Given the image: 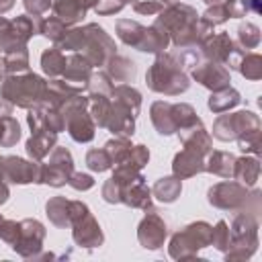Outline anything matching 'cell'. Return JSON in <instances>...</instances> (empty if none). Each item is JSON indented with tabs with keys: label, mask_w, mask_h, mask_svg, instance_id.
<instances>
[{
	"label": "cell",
	"mask_w": 262,
	"mask_h": 262,
	"mask_svg": "<svg viewBox=\"0 0 262 262\" xmlns=\"http://www.w3.org/2000/svg\"><path fill=\"white\" fill-rule=\"evenodd\" d=\"M201 168H203V166L199 164V158L192 156L190 151H182V154H178L176 160H174V172H176L178 176H192V174H196Z\"/></svg>",
	"instance_id": "4"
},
{
	"label": "cell",
	"mask_w": 262,
	"mask_h": 262,
	"mask_svg": "<svg viewBox=\"0 0 262 262\" xmlns=\"http://www.w3.org/2000/svg\"><path fill=\"white\" fill-rule=\"evenodd\" d=\"M68 182H70L74 188H78V190H80V188H90V186L94 184V180H92L90 176H86V174H76L74 180H68Z\"/></svg>",
	"instance_id": "12"
},
{
	"label": "cell",
	"mask_w": 262,
	"mask_h": 262,
	"mask_svg": "<svg viewBox=\"0 0 262 262\" xmlns=\"http://www.w3.org/2000/svg\"><path fill=\"white\" fill-rule=\"evenodd\" d=\"M53 143H55V135H53V133H51V135H49V131H47L45 135H39V133H37L35 137L29 139V143H27V151H29L33 158L39 160V158H43V156L51 149Z\"/></svg>",
	"instance_id": "5"
},
{
	"label": "cell",
	"mask_w": 262,
	"mask_h": 262,
	"mask_svg": "<svg viewBox=\"0 0 262 262\" xmlns=\"http://www.w3.org/2000/svg\"><path fill=\"white\" fill-rule=\"evenodd\" d=\"M86 164H88V168L102 172V170H106V168H108V156H106V151H98V149H92V151H88Z\"/></svg>",
	"instance_id": "9"
},
{
	"label": "cell",
	"mask_w": 262,
	"mask_h": 262,
	"mask_svg": "<svg viewBox=\"0 0 262 262\" xmlns=\"http://www.w3.org/2000/svg\"><path fill=\"white\" fill-rule=\"evenodd\" d=\"M84 6L80 0H57L55 2V12L66 20V23H76L84 16Z\"/></svg>",
	"instance_id": "3"
},
{
	"label": "cell",
	"mask_w": 262,
	"mask_h": 262,
	"mask_svg": "<svg viewBox=\"0 0 262 262\" xmlns=\"http://www.w3.org/2000/svg\"><path fill=\"white\" fill-rule=\"evenodd\" d=\"M41 33H43V35H47V37H51L53 41H57V39H59V35H61V33H66V27H63L59 20H53V18H51V20H47V23L43 25Z\"/></svg>",
	"instance_id": "10"
},
{
	"label": "cell",
	"mask_w": 262,
	"mask_h": 262,
	"mask_svg": "<svg viewBox=\"0 0 262 262\" xmlns=\"http://www.w3.org/2000/svg\"><path fill=\"white\" fill-rule=\"evenodd\" d=\"M135 8H137V12H156L160 8V4H137Z\"/></svg>",
	"instance_id": "14"
},
{
	"label": "cell",
	"mask_w": 262,
	"mask_h": 262,
	"mask_svg": "<svg viewBox=\"0 0 262 262\" xmlns=\"http://www.w3.org/2000/svg\"><path fill=\"white\" fill-rule=\"evenodd\" d=\"M127 2H129V0H127ZM131 2H133V0H131Z\"/></svg>",
	"instance_id": "16"
},
{
	"label": "cell",
	"mask_w": 262,
	"mask_h": 262,
	"mask_svg": "<svg viewBox=\"0 0 262 262\" xmlns=\"http://www.w3.org/2000/svg\"><path fill=\"white\" fill-rule=\"evenodd\" d=\"M27 61H29L27 51H25V49H14V51L4 59V66H6L8 72H14V70H25V68H27Z\"/></svg>",
	"instance_id": "8"
},
{
	"label": "cell",
	"mask_w": 262,
	"mask_h": 262,
	"mask_svg": "<svg viewBox=\"0 0 262 262\" xmlns=\"http://www.w3.org/2000/svg\"><path fill=\"white\" fill-rule=\"evenodd\" d=\"M41 63H43V70L49 74V76H57L63 72V66H66V59L61 57L59 51L51 49V51H45L43 57H41Z\"/></svg>",
	"instance_id": "7"
},
{
	"label": "cell",
	"mask_w": 262,
	"mask_h": 262,
	"mask_svg": "<svg viewBox=\"0 0 262 262\" xmlns=\"http://www.w3.org/2000/svg\"><path fill=\"white\" fill-rule=\"evenodd\" d=\"M0 178H2V164H0Z\"/></svg>",
	"instance_id": "15"
},
{
	"label": "cell",
	"mask_w": 262,
	"mask_h": 262,
	"mask_svg": "<svg viewBox=\"0 0 262 262\" xmlns=\"http://www.w3.org/2000/svg\"><path fill=\"white\" fill-rule=\"evenodd\" d=\"M41 90H43L41 78L31 74V76H25V78H10L4 84L2 92H4L6 98H12L18 106H29L31 102L39 100Z\"/></svg>",
	"instance_id": "1"
},
{
	"label": "cell",
	"mask_w": 262,
	"mask_h": 262,
	"mask_svg": "<svg viewBox=\"0 0 262 262\" xmlns=\"http://www.w3.org/2000/svg\"><path fill=\"white\" fill-rule=\"evenodd\" d=\"M123 0H102V4H98L96 6V10L98 12H102V14H108V12H119L121 8H123Z\"/></svg>",
	"instance_id": "11"
},
{
	"label": "cell",
	"mask_w": 262,
	"mask_h": 262,
	"mask_svg": "<svg viewBox=\"0 0 262 262\" xmlns=\"http://www.w3.org/2000/svg\"><path fill=\"white\" fill-rule=\"evenodd\" d=\"M154 192L158 194L160 201H166V203H172L178 192H180V182L176 178H162L156 186H154Z\"/></svg>",
	"instance_id": "6"
},
{
	"label": "cell",
	"mask_w": 262,
	"mask_h": 262,
	"mask_svg": "<svg viewBox=\"0 0 262 262\" xmlns=\"http://www.w3.org/2000/svg\"><path fill=\"white\" fill-rule=\"evenodd\" d=\"M25 6L31 12H43L45 8H49V4L47 2H41V0H25Z\"/></svg>",
	"instance_id": "13"
},
{
	"label": "cell",
	"mask_w": 262,
	"mask_h": 262,
	"mask_svg": "<svg viewBox=\"0 0 262 262\" xmlns=\"http://www.w3.org/2000/svg\"><path fill=\"white\" fill-rule=\"evenodd\" d=\"M6 170H8V176L12 178V182H31V180H37L41 182V176L35 172V166L20 160V158H6Z\"/></svg>",
	"instance_id": "2"
}]
</instances>
